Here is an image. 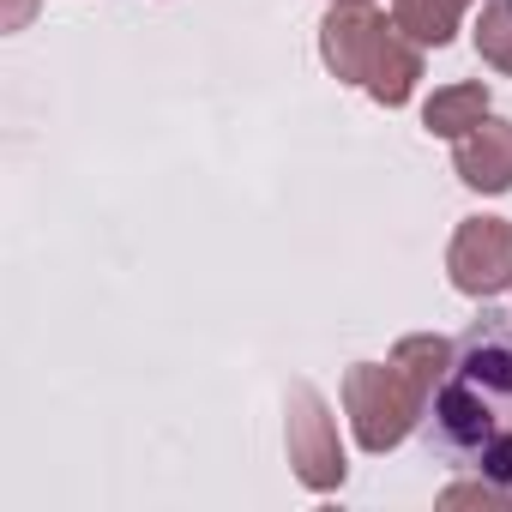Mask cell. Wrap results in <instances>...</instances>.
<instances>
[{
	"mask_svg": "<svg viewBox=\"0 0 512 512\" xmlns=\"http://www.w3.org/2000/svg\"><path fill=\"white\" fill-rule=\"evenodd\" d=\"M25 19H31V0H13V13H7V31H19Z\"/></svg>",
	"mask_w": 512,
	"mask_h": 512,
	"instance_id": "cell-10",
	"label": "cell"
},
{
	"mask_svg": "<svg viewBox=\"0 0 512 512\" xmlns=\"http://www.w3.org/2000/svg\"><path fill=\"white\" fill-rule=\"evenodd\" d=\"M476 121H488V85H476V79L434 91L428 109H422V127H428L434 139H464Z\"/></svg>",
	"mask_w": 512,
	"mask_h": 512,
	"instance_id": "cell-7",
	"label": "cell"
},
{
	"mask_svg": "<svg viewBox=\"0 0 512 512\" xmlns=\"http://www.w3.org/2000/svg\"><path fill=\"white\" fill-rule=\"evenodd\" d=\"M320 55L344 85H362L374 103L398 109L410 103L416 79H422V55L416 43L398 31V19L386 25L368 0H332V13L320 25Z\"/></svg>",
	"mask_w": 512,
	"mask_h": 512,
	"instance_id": "cell-3",
	"label": "cell"
},
{
	"mask_svg": "<svg viewBox=\"0 0 512 512\" xmlns=\"http://www.w3.org/2000/svg\"><path fill=\"white\" fill-rule=\"evenodd\" d=\"M452 368V344L446 338H404L392 350V362H356L344 374V410H350V428H356V446L362 452H392L422 404L440 392Z\"/></svg>",
	"mask_w": 512,
	"mask_h": 512,
	"instance_id": "cell-2",
	"label": "cell"
},
{
	"mask_svg": "<svg viewBox=\"0 0 512 512\" xmlns=\"http://www.w3.org/2000/svg\"><path fill=\"white\" fill-rule=\"evenodd\" d=\"M446 272L464 296L512 290V223L506 217H464L452 247H446Z\"/></svg>",
	"mask_w": 512,
	"mask_h": 512,
	"instance_id": "cell-5",
	"label": "cell"
},
{
	"mask_svg": "<svg viewBox=\"0 0 512 512\" xmlns=\"http://www.w3.org/2000/svg\"><path fill=\"white\" fill-rule=\"evenodd\" d=\"M434 416L440 434L470 458V470L494 482L512 506V350L476 332L470 350L446 368Z\"/></svg>",
	"mask_w": 512,
	"mask_h": 512,
	"instance_id": "cell-1",
	"label": "cell"
},
{
	"mask_svg": "<svg viewBox=\"0 0 512 512\" xmlns=\"http://www.w3.org/2000/svg\"><path fill=\"white\" fill-rule=\"evenodd\" d=\"M464 7H470V0H392V19H398V31H404L410 43L440 49V43H452Z\"/></svg>",
	"mask_w": 512,
	"mask_h": 512,
	"instance_id": "cell-8",
	"label": "cell"
},
{
	"mask_svg": "<svg viewBox=\"0 0 512 512\" xmlns=\"http://www.w3.org/2000/svg\"><path fill=\"white\" fill-rule=\"evenodd\" d=\"M458 175L476 193H506L512 187V121H476L458 139Z\"/></svg>",
	"mask_w": 512,
	"mask_h": 512,
	"instance_id": "cell-6",
	"label": "cell"
},
{
	"mask_svg": "<svg viewBox=\"0 0 512 512\" xmlns=\"http://www.w3.org/2000/svg\"><path fill=\"white\" fill-rule=\"evenodd\" d=\"M476 55L494 73H512V0H488L476 19Z\"/></svg>",
	"mask_w": 512,
	"mask_h": 512,
	"instance_id": "cell-9",
	"label": "cell"
},
{
	"mask_svg": "<svg viewBox=\"0 0 512 512\" xmlns=\"http://www.w3.org/2000/svg\"><path fill=\"white\" fill-rule=\"evenodd\" d=\"M284 416H290L284 434H290V464H296V476H302L314 494L338 488V482H344V446H338V422H332L326 398H320L314 386H290Z\"/></svg>",
	"mask_w": 512,
	"mask_h": 512,
	"instance_id": "cell-4",
	"label": "cell"
}]
</instances>
